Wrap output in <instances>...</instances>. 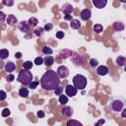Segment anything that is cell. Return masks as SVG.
<instances>
[{
    "label": "cell",
    "mask_w": 126,
    "mask_h": 126,
    "mask_svg": "<svg viewBox=\"0 0 126 126\" xmlns=\"http://www.w3.org/2000/svg\"><path fill=\"white\" fill-rule=\"evenodd\" d=\"M60 85V77L58 76L57 72L53 70L46 71L41 79H40V86L43 90L46 91H54Z\"/></svg>",
    "instance_id": "1"
},
{
    "label": "cell",
    "mask_w": 126,
    "mask_h": 126,
    "mask_svg": "<svg viewBox=\"0 0 126 126\" xmlns=\"http://www.w3.org/2000/svg\"><path fill=\"white\" fill-rule=\"evenodd\" d=\"M32 74L31 71H29V69H22L20 72H19V75H18V78H17V81L21 84H23L24 86H28L32 81Z\"/></svg>",
    "instance_id": "2"
},
{
    "label": "cell",
    "mask_w": 126,
    "mask_h": 126,
    "mask_svg": "<svg viewBox=\"0 0 126 126\" xmlns=\"http://www.w3.org/2000/svg\"><path fill=\"white\" fill-rule=\"evenodd\" d=\"M87 78L84 75L81 74H77L76 76H74L73 78V85L78 89V90H84L87 87Z\"/></svg>",
    "instance_id": "3"
},
{
    "label": "cell",
    "mask_w": 126,
    "mask_h": 126,
    "mask_svg": "<svg viewBox=\"0 0 126 126\" xmlns=\"http://www.w3.org/2000/svg\"><path fill=\"white\" fill-rule=\"evenodd\" d=\"M124 99L121 98V97H117V98H114L112 101H111V109L113 111H121L123 108H124Z\"/></svg>",
    "instance_id": "4"
},
{
    "label": "cell",
    "mask_w": 126,
    "mask_h": 126,
    "mask_svg": "<svg viewBox=\"0 0 126 126\" xmlns=\"http://www.w3.org/2000/svg\"><path fill=\"white\" fill-rule=\"evenodd\" d=\"M71 60L76 66H82V64H83V56L78 52H73L72 53Z\"/></svg>",
    "instance_id": "5"
},
{
    "label": "cell",
    "mask_w": 126,
    "mask_h": 126,
    "mask_svg": "<svg viewBox=\"0 0 126 126\" xmlns=\"http://www.w3.org/2000/svg\"><path fill=\"white\" fill-rule=\"evenodd\" d=\"M57 74H58V76L60 77V79H65V78H67L68 77V75H69V69L66 67V66H64V65H61V66H59L58 68H57Z\"/></svg>",
    "instance_id": "6"
},
{
    "label": "cell",
    "mask_w": 126,
    "mask_h": 126,
    "mask_svg": "<svg viewBox=\"0 0 126 126\" xmlns=\"http://www.w3.org/2000/svg\"><path fill=\"white\" fill-rule=\"evenodd\" d=\"M65 93H66V94L69 96V97H73V96H75L76 94H77V93H78V89L73 85H67L66 86V88H65Z\"/></svg>",
    "instance_id": "7"
},
{
    "label": "cell",
    "mask_w": 126,
    "mask_h": 126,
    "mask_svg": "<svg viewBox=\"0 0 126 126\" xmlns=\"http://www.w3.org/2000/svg\"><path fill=\"white\" fill-rule=\"evenodd\" d=\"M30 24H29V22H27V21H21L19 24H18V28H19V30L21 31V32H28L29 31H30Z\"/></svg>",
    "instance_id": "8"
},
{
    "label": "cell",
    "mask_w": 126,
    "mask_h": 126,
    "mask_svg": "<svg viewBox=\"0 0 126 126\" xmlns=\"http://www.w3.org/2000/svg\"><path fill=\"white\" fill-rule=\"evenodd\" d=\"M72 53H73V51H71V50H69V49H62V50H60V52L58 53L57 58H58V59H66V58L70 57V56L72 55Z\"/></svg>",
    "instance_id": "9"
},
{
    "label": "cell",
    "mask_w": 126,
    "mask_h": 126,
    "mask_svg": "<svg viewBox=\"0 0 126 126\" xmlns=\"http://www.w3.org/2000/svg\"><path fill=\"white\" fill-rule=\"evenodd\" d=\"M61 11H62L65 15H71V14L73 13V11H74V8H73V6H72L71 4L65 3V4L62 6Z\"/></svg>",
    "instance_id": "10"
},
{
    "label": "cell",
    "mask_w": 126,
    "mask_h": 126,
    "mask_svg": "<svg viewBox=\"0 0 126 126\" xmlns=\"http://www.w3.org/2000/svg\"><path fill=\"white\" fill-rule=\"evenodd\" d=\"M80 16H81V19L83 21H89L91 19V17H92V12H91L90 9H84L81 12Z\"/></svg>",
    "instance_id": "11"
},
{
    "label": "cell",
    "mask_w": 126,
    "mask_h": 126,
    "mask_svg": "<svg viewBox=\"0 0 126 126\" xmlns=\"http://www.w3.org/2000/svg\"><path fill=\"white\" fill-rule=\"evenodd\" d=\"M92 1H93L94 6L97 9H102L107 4V0H92Z\"/></svg>",
    "instance_id": "12"
},
{
    "label": "cell",
    "mask_w": 126,
    "mask_h": 126,
    "mask_svg": "<svg viewBox=\"0 0 126 126\" xmlns=\"http://www.w3.org/2000/svg\"><path fill=\"white\" fill-rule=\"evenodd\" d=\"M108 68L106 67V66H104V65H101V66H98L97 68H96V74L98 75V76H105L107 73H108Z\"/></svg>",
    "instance_id": "13"
},
{
    "label": "cell",
    "mask_w": 126,
    "mask_h": 126,
    "mask_svg": "<svg viewBox=\"0 0 126 126\" xmlns=\"http://www.w3.org/2000/svg\"><path fill=\"white\" fill-rule=\"evenodd\" d=\"M74 111H73V108L71 106H65L63 107L62 109V115L63 116H66V117H71L73 115Z\"/></svg>",
    "instance_id": "14"
},
{
    "label": "cell",
    "mask_w": 126,
    "mask_h": 126,
    "mask_svg": "<svg viewBox=\"0 0 126 126\" xmlns=\"http://www.w3.org/2000/svg\"><path fill=\"white\" fill-rule=\"evenodd\" d=\"M4 68H5V71H6V72H8V73H12V72L15 70L16 65H15V63H13L12 61H9V62H7V63L5 64Z\"/></svg>",
    "instance_id": "15"
},
{
    "label": "cell",
    "mask_w": 126,
    "mask_h": 126,
    "mask_svg": "<svg viewBox=\"0 0 126 126\" xmlns=\"http://www.w3.org/2000/svg\"><path fill=\"white\" fill-rule=\"evenodd\" d=\"M70 27L71 29L78 30L79 28H81V22L78 19H73L72 21H70Z\"/></svg>",
    "instance_id": "16"
},
{
    "label": "cell",
    "mask_w": 126,
    "mask_h": 126,
    "mask_svg": "<svg viewBox=\"0 0 126 126\" xmlns=\"http://www.w3.org/2000/svg\"><path fill=\"white\" fill-rule=\"evenodd\" d=\"M112 27H113V29H114L116 32H121V31H123V30L125 29L124 24H122V23H120V22H114L113 25H112Z\"/></svg>",
    "instance_id": "17"
},
{
    "label": "cell",
    "mask_w": 126,
    "mask_h": 126,
    "mask_svg": "<svg viewBox=\"0 0 126 126\" xmlns=\"http://www.w3.org/2000/svg\"><path fill=\"white\" fill-rule=\"evenodd\" d=\"M43 60H44V64H45L46 66H51V65H53L55 59H54V57L51 56V55H46V56L43 58Z\"/></svg>",
    "instance_id": "18"
},
{
    "label": "cell",
    "mask_w": 126,
    "mask_h": 126,
    "mask_svg": "<svg viewBox=\"0 0 126 126\" xmlns=\"http://www.w3.org/2000/svg\"><path fill=\"white\" fill-rule=\"evenodd\" d=\"M17 22H18V20H17V18L14 15L11 14V15H8L7 16V24H9L11 26H14V25L17 24Z\"/></svg>",
    "instance_id": "19"
},
{
    "label": "cell",
    "mask_w": 126,
    "mask_h": 126,
    "mask_svg": "<svg viewBox=\"0 0 126 126\" xmlns=\"http://www.w3.org/2000/svg\"><path fill=\"white\" fill-rule=\"evenodd\" d=\"M116 64L118 66H120V67L125 66L126 65V57H124V56H118L116 58Z\"/></svg>",
    "instance_id": "20"
},
{
    "label": "cell",
    "mask_w": 126,
    "mask_h": 126,
    "mask_svg": "<svg viewBox=\"0 0 126 126\" xmlns=\"http://www.w3.org/2000/svg\"><path fill=\"white\" fill-rule=\"evenodd\" d=\"M19 95L21 96V97H28V95H29V90L27 89V88H25V87H23V88H21L20 90H19Z\"/></svg>",
    "instance_id": "21"
},
{
    "label": "cell",
    "mask_w": 126,
    "mask_h": 126,
    "mask_svg": "<svg viewBox=\"0 0 126 126\" xmlns=\"http://www.w3.org/2000/svg\"><path fill=\"white\" fill-rule=\"evenodd\" d=\"M44 32H45V30H44V28H42V27H38V28H35V30H34V34L36 35V36H42L43 35V33H44Z\"/></svg>",
    "instance_id": "22"
},
{
    "label": "cell",
    "mask_w": 126,
    "mask_h": 126,
    "mask_svg": "<svg viewBox=\"0 0 126 126\" xmlns=\"http://www.w3.org/2000/svg\"><path fill=\"white\" fill-rule=\"evenodd\" d=\"M58 101H59L62 105L66 104V103L68 102V95H67V94L65 95V94H60V95H59V98H58Z\"/></svg>",
    "instance_id": "23"
},
{
    "label": "cell",
    "mask_w": 126,
    "mask_h": 126,
    "mask_svg": "<svg viewBox=\"0 0 126 126\" xmlns=\"http://www.w3.org/2000/svg\"><path fill=\"white\" fill-rule=\"evenodd\" d=\"M93 30H94V32L95 33H100V32L103 31V28H102V26H101L100 24H95V25L93 27Z\"/></svg>",
    "instance_id": "24"
},
{
    "label": "cell",
    "mask_w": 126,
    "mask_h": 126,
    "mask_svg": "<svg viewBox=\"0 0 126 126\" xmlns=\"http://www.w3.org/2000/svg\"><path fill=\"white\" fill-rule=\"evenodd\" d=\"M8 56H9V51H8V49H1V50H0V58H1L2 60L8 58Z\"/></svg>",
    "instance_id": "25"
},
{
    "label": "cell",
    "mask_w": 126,
    "mask_h": 126,
    "mask_svg": "<svg viewBox=\"0 0 126 126\" xmlns=\"http://www.w3.org/2000/svg\"><path fill=\"white\" fill-rule=\"evenodd\" d=\"M28 22H29V24H30V26H31V27H36V26H37V24H38L37 19H36V18H34V17L30 18Z\"/></svg>",
    "instance_id": "26"
},
{
    "label": "cell",
    "mask_w": 126,
    "mask_h": 126,
    "mask_svg": "<svg viewBox=\"0 0 126 126\" xmlns=\"http://www.w3.org/2000/svg\"><path fill=\"white\" fill-rule=\"evenodd\" d=\"M67 125H68V126H83V124H82L81 122H79V121H77V120H73V119L69 120V121L67 122Z\"/></svg>",
    "instance_id": "27"
},
{
    "label": "cell",
    "mask_w": 126,
    "mask_h": 126,
    "mask_svg": "<svg viewBox=\"0 0 126 126\" xmlns=\"http://www.w3.org/2000/svg\"><path fill=\"white\" fill-rule=\"evenodd\" d=\"M42 52L44 53V54H46V55H50V54H52V49L49 47V46H47V45H45V46H43L42 47Z\"/></svg>",
    "instance_id": "28"
},
{
    "label": "cell",
    "mask_w": 126,
    "mask_h": 126,
    "mask_svg": "<svg viewBox=\"0 0 126 126\" xmlns=\"http://www.w3.org/2000/svg\"><path fill=\"white\" fill-rule=\"evenodd\" d=\"M44 63V60H43V58L42 57H40V56H38V57H36L35 59H34V64L35 65H41V64H43Z\"/></svg>",
    "instance_id": "29"
},
{
    "label": "cell",
    "mask_w": 126,
    "mask_h": 126,
    "mask_svg": "<svg viewBox=\"0 0 126 126\" xmlns=\"http://www.w3.org/2000/svg\"><path fill=\"white\" fill-rule=\"evenodd\" d=\"M28 86H29V88H30L31 90H34V89L38 86V82H36V81H32Z\"/></svg>",
    "instance_id": "30"
},
{
    "label": "cell",
    "mask_w": 126,
    "mask_h": 126,
    "mask_svg": "<svg viewBox=\"0 0 126 126\" xmlns=\"http://www.w3.org/2000/svg\"><path fill=\"white\" fill-rule=\"evenodd\" d=\"M2 4L8 7H11L14 5V0H2Z\"/></svg>",
    "instance_id": "31"
},
{
    "label": "cell",
    "mask_w": 126,
    "mask_h": 126,
    "mask_svg": "<svg viewBox=\"0 0 126 126\" xmlns=\"http://www.w3.org/2000/svg\"><path fill=\"white\" fill-rule=\"evenodd\" d=\"M90 65L92 66V67H97V65H98V61H97V59H94V58H92V59H90Z\"/></svg>",
    "instance_id": "32"
},
{
    "label": "cell",
    "mask_w": 126,
    "mask_h": 126,
    "mask_svg": "<svg viewBox=\"0 0 126 126\" xmlns=\"http://www.w3.org/2000/svg\"><path fill=\"white\" fill-rule=\"evenodd\" d=\"M32 61H26V62H24V64H23V66H24V68L25 69H31L32 67Z\"/></svg>",
    "instance_id": "33"
},
{
    "label": "cell",
    "mask_w": 126,
    "mask_h": 126,
    "mask_svg": "<svg viewBox=\"0 0 126 126\" xmlns=\"http://www.w3.org/2000/svg\"><path fill=\"white\" fill-rule=\"evenodd\" d=\"M54 93H55V94H57V95L62 94V93H63V88L60 87V85H59V86L54 90Z\"/></svg>",
    "instance_id": "34"
},
{
    "label": "cell",
    "mask_w": 126,
    "mask_h": 126,
    "mask_svg": "<svg viewBox=\"0 0 126 126\" xmlns=\"http://www.w3.org/2000/svg\"><path fill=\"white\" fill-rule=\"evenodd\" d=\"M1 114H2V116H3V117H7V116H9V115H10V110H9L8 108H5L4 110H2Z\"/></svg>",
    "instance_id": "35"
},
{
    "label": "cell",
    "mask_w": 126,
    "mask_h": 126,
    "mask_svg": "<svg viewBox=\"0 0 126 126\" xmlns=\"http://www.w3.org/2000/svg\"><path fill=\"white\" fill-rule=\"evenodd\" d=\"M43 28H44V30H45L46 32H49V31H51V30H52L53 26H52V24L48 23V24H45V26H44Z\"/></svg>",
    "instance_id": "36"
},
{
    "label": "cell",
    "mask_w": 126,
    "mask_h": 126,
    "mask_svg": "<svg viewBox=\"0 0 126 126\" xmlns=\"http://www.w3.org/2000/svg\"><path fill=\"white\" fill-rule=\"evenodd\" d=\"M14 79H15V76H14L13 74H10V75H8V76H7L6 81H7L8 83H11V82H13V81H14Z\"/></svg>",
    "instance_id": "37"
},
{
    "label": "cell",
    "mask_w": 126,
    "mask_h": 126,
    "mask_svg": "<svg viewBox=\"0 0 126 126\" xmlns=\"http://www.w3.org/2000/svg\"><path fill=\"white\" fill-rule=\"evenodd\" d=\"M64 35H65V34H64V32H61V31H59V32H56V37H57V38H59V39L63 38V37H64Z\"/></svg>",
    "instance_id": "38"
},
{
    "label": "cell",
    "mask_w": 126,
    "mask_h": 126,
    "mask_svg": "<svg viewBox=\"0 0 126 126\" xmlns=\"http://www.w3.org/2000/svg\"><path fill=\"white\" fill-rule=\"evenodd\" d=\"M36 115H37V117H38V118H43V117H44V115H45V113H44L42 110H38V111L36 112Z\"/></svg>",
    "instance_id": "39"
},
{
    "label": "cell",
    "mask_w": 126,
    "mask_h": 126,
    "mask_svg": "<svg viewBox=\"0 0 126 126\" xmlns=\"http://www.w3.org/2000/svg\"><path fill=\"white\" fill-rule=\"evenodd\" d=\"M6 98V93L4 91H0V100H4Z\"/></svg>",
    "instance_id": "40"
},
{
    "label": "cell",
    "mask_w": 126,
    "mask_h": 126,
    "mask_svg": "<svg viewBox=\"0 0 126 126\" xmlns=\"http://www.w3.org/2000/svg\"><path fill=\"white\" fill-rule=\"evenodd\" d=\"M121 117L122 118H126V108H123L121 110Z\"/></svg>",
    "instance_id": "41"
},
{
    "label": "cell",
    "mask_w": 126,
    "mask_h": 126,
    "mask_svg": "<svg viewBox=\"0 0 126 126\" xmlns=\"http://www.w3.org/2000/svg\"><path fill=\"white\" fill-rule=\"evenodd\" d=\"M0 15H1V23H3V22H4V20H5V19H7V17H6V15H5L3 12H1V13H0Z\"/></svg>",
    "instance_id": "42"
},
{
    "label": "cell",
    "mask_w": 126,
    "mask_h": 126,
    "mask_svg": "<svg viewBox=\"0 0 126 126\" xmlns=\"http://www.w3.org/2000/svg\"><path fill=\"white\" fill-rule=\"evenodd\" d=\"M64 19H65L66 21H72V20H73V18H72V16H71V15H65Z\"/></svg>",
    "instance_id": "43"
},
{
    "label": "cell",
    "mask_w": 126,
    "mask_h": 126,
    "mask_svg": "<svg viewBox=\"0 0 126 126\" xmlns=\"http://www.w3.org/2000/svg\"><path fill=\"white\" fill-rule=\"evenodd\" d=\"M15 57H16L17 59H20V58L22 57V53H21V52H16V53H15Z\"/></svg>",
    "instance_id": "44"
},
{
    "label": "cell",
    "mask_w": 126,
    "mask_h": 126,
    "mask_svg": "<svg viewBox=\"0 0 126 126\" xmlns=\"http://www.w3.org/2000/svg\"><path fill=\"white\" fill-rule=\"evenodd\" d=\"M103 123H104V120L101 119V120H99V121L97 122V125H99V124H103Z\"/></svg>",
    "instance_id": "45"
},
{
    "label": "cell",
    "mask_w": 126,
    "mask_h": 126,
    "mask_svg": "<svg viewBox=\"0 0 126 126\" xmlns=\"http://www.w3.org/2000/svg\"><path fill=\"white\" fill-rule=\"evenodd\" d=\"M121 3H126V0H119Z\"/></svg>",
    "instance_id": "46"
},
{
    "label": "cell",
    "mask_w": 126,
    "mask_h": 126,
    "mask_svg": "<svg viewBox=\"0 0 126 126\" xmlns=\"http://www.w3.org/2000/svg\"><path fill=\"white\" fill-rule=\"evenodd\" d=\"M124 71H125V72H126V65H125V66H124Z\"/></svg>",
    "instance_id": "47"
}]
</instances>
